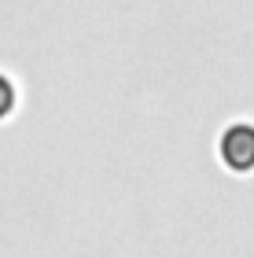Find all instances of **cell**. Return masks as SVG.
<instances>
[{"mask_svg":"<svg viewBox=\"0 0 254 258\" xmlns=\"http://www.w3.org/2000/svg\"><path fill=\"white\" fill-rule=\"evenodd\" d=\"M11 107H15V81L0 70V118H8Z\"/></svg>","mask_w":254,"mask_h":258,"instance_id":"cell-2","label":"cell"},{"mask_svg":"<svg viewBox=\"0 0 254 258\" xmlns=\"http://www.w3.org/2000/svg\"><path fill=\"white\" fill-rule=\"evenodd\" d=\"M217 155L228 170H254V122H232L225 125L217 140Z\"/></svg>","mask_w":254,"mask_h":258,"instance_id":"cell-1","label":"cell"}]
</instances>
